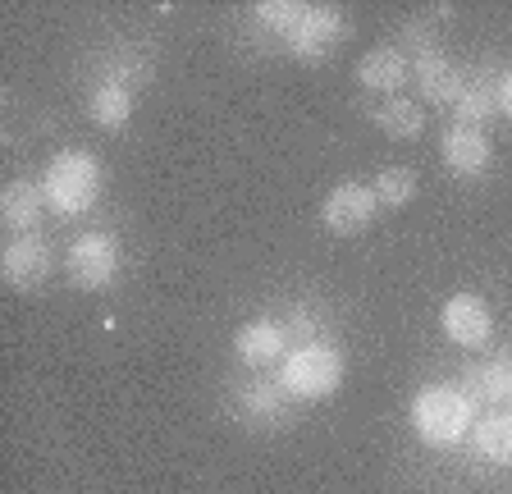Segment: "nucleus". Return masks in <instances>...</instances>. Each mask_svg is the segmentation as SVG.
<instances>
[{
  "label": "nucleus",
  "instance_id": "nucleus-1",
  "mask_svg": "<svg viewBox=\"0 0 512 494\" xmlns=\"http://www.w3.org/2000/svg\"><path fill=\"white\" fill-rule=\"evenodd\" d=\"M407 421H412L421 444H430V449H453V444L467 440L471 426H476V398L453 385H426L412 398Z\"/></svg>",
  "mask_w": 512,
  "mask_h": 494
},
{
  "label": "nucleus",
  "instance_id": "nucleus-2",
  "mask_svg": "<svg viewBox=\"0 0 512 494\" xmlns=\"http://www.w3.org/2000/svg\"><path fill=\"white\" fill-rule=\"evenodd\" d=\"M42 193H46V206L55 215H87L101 197V161L92 151H60L51 156L42 174Z\"/></svg>",
  "mask_w": 512,
  "mask_h": 494
},
{
  "label": "nucleus",
  "instance_id": "nucleus-3",
  "mask_svg": "<svg viewBox=\"0 0 512 494\" xmlns=\"http://www.w3.org/2000/svg\"><path fill=\"white\" fill-rule=\"evenodd\" d=\"M339 385H343V357L330 344H298L288 348V357L279 362V389L288 398L316 403V398H330Z\"/></svg>",
  "mask_w": 512,
  "mask_h": 494
},
{
  "label": "nucleus",
  "instance_id": "nucleus-4",
  "mask_svg": "<svg viewBox=\"0 0 512 494\" xmlns=\"http://www.w3.org/2000/svg\"><path fill=\"white\" fill-rule=\"evenodd\" d=\"M119 261H124V257H119V238L106 234V229H92V234H78L74 243H69L64 266H69L74 289L96 293V289H106V284H115Z\"/></svg>",
  "mask_w": 512,
  "mask_h": 494
},
{
  "label": "nucleus",
  "instance_id": "nucleus-5",
  "mask_svg": "<svg viewBox=\"0 0 512 494\" xmlns=\"http://www.w3.org/2000/svg\"><path fill=\"white\" fill-rule=\"evenodd\" d=\"M375 215H380V202H375V193L366 183H339V188H330L325 202H320V225L339 238L362 234Z\"/></svg>",
  "mask_w": 512,
  "mask_h": 494
},
{
  "label": "nucleus",
  "instance_id": "nucleus-6",
  "mask_svg": "<svg viewBox=\"0 0 512 494\" xmlns=\"http://www.w3.org/2000/svg\"><path fill=\"white\" fill-rule=\"evenodd\" d=\"M439 325H444V339L458 348H485L494 334V312L490 302L480 293H453L439 312Z\"/></svg>",
  "mask_w": 512,
  "mask_h": 494
},
{
  "label": "nucleus",
  "instance_id": "nucleus-7",
  "mask_svg": "<svg viewBox=\"0 0 512 494\" xmlns=\"http://www.w3.org/2000/svg\"><path fill=\"white\" fill-rule=\"evenodd\" d=\"M0 275L19 293L46 289V280H51V247H46V238H37V234L10 238L5 252H0Z\"/></svg>",
  "mask_w": 512,
  "mask_h": 494
},
{
  "label": "nucleus",
  "instance_id": "nucleus-8",
  "mask_svg": "<svg viewBox=\"0 0 512 494\" xmlns=\"http://www.w3.org/2000/svg\"><path fill=\"white\" fill-rule=\"evenodd\" d=\"M234 353H238V362L252 366V371L275 366V362H284L288 357V330L279 321H270V316H256V321L238 325Z\"/></svg>",
  "mask_w": 512,
  "mask_h": 494
},
{
  "label": "nucleus",
  "instance_id": "nucleus-9",
  "mask_svg": "<svg viewBox=\"0 0 512 494\" xmlns=\"http://www.w3.org/2000/svg\"><path fill=\"white\" fill-rule=\"evenodd\" d=\"M439 156H444V165L458 179H480V174L490 170V138H485V129H467V124H453V129L444 133V147H439Z\"/></svg>",
  "mask_w": 512,
  "mask_h": 494
},
{
  "label": "nucleus",
  "instance_id": "nucleus-10",
  "mask_svg": "<svg viewBox=\"0 0 512 494\" xmlns=\"http://www.w3.org/2000/svg\"><path fill=\"white\" fill-rule=\"evenodd\" d=\"M339 37H343V14L330 10V5H307L298 33L288 37V51L298 55V60H320Z\"/></svg>",
  "mask_w": 512,
  "mask_h": 494
},
{
  "label": "nucleus",
  "instance_id": "nucleus-11",
  "mask_svg": "<svg viewBox=\"0 0 512 494\" xmlns=\"http://www.w3.org/2000/svg\"><path fill=\"white\" fill-rule=\"evenodd\" d=\"M412 78H416V92H421L426 101H435V106H458L462 87H467V74H462L444 51L421 55V60L412 65Z\"/></svg>",
  "mask_w": 512,
  "mask_h": 494
},
{
  "label": "nucleus",
  "instance_id": "nucleus-12",
  "mask_svg": "<svg viewBox=\"0 0 512 494\" xmlns=\"http://www.w3.org/2000/svg\"><path fill=\"white\" fill-rule=\"evenodd\" d=\"M357 83L366 92H384V97H398V87L407 83V55L403 46H375L357 60Z\"/></svg>",
  "mask_w": 512,
  "mask_h": 494
},
{
  "label": "nucleus",
  "instance_id": "nucleus-13",
  "mask_svg": "<svg viewBox=\"0 0 512 494\" xmlns=\"http://www.w3.org/2000/svg\"><path fill=\"white\" fill-rule=\"evenodd\" d=\"M42 206H46L42 183L14 179V183H5V193H0V220H5V229H14V234L23 238V234H32V229H37Z\"/></svg>",
  "mask_w": 512,
  "mask_h": 494
},
{
  "label": "nucleus",
  "instance_id": "nucleus-14",
  "mask_svg": "<svg viewBox=\"0 0 512 494\" xmlns=\"http://www.w3.org/2000/svg\"><path fill=\"white\" fill-rule=\"evenodd\" d=\"M87 115L92 124H101L106 133H119L133 119V92H128L124 78H106V83H96V92L87 97Z\"/></svg>",
  "mask_w": 512,
  "mask_h": 494
},
{
  "label": "nucleus",
  "instance_id": "nucleus-15",
  "mask_svg": "<svg viewBox=\"0 0 512 494\" xmlns=\"http://www.w3.org/2000/svg\"><path fill=\"white\" fill-rule=\"evenodd\" d=\"M471 444L485 462H499L508 467L512 462V412H490V417H480L471 426Z\"/></svg>",
  "mask_w": 512,
  "mask_h": 494
},
{
  "label": "nucleus",
  "instance_id": "nucleus-16",
  "mask_svg": "<svg viewBox=\"0 0 512 494\" xmlns=\"http://www.w3.org/2000/svg\"><path fill=\"white\" fill-rule=\"evenodd\" d=\"M371 119H375V129H384L389 138H407V142L421 138V129H426V110L407 97H384Z\"/></svg>",
  "mask_w": 512,
  "mask_h": 494
},
{
  "label": "nucleus",
  "instance_id": "nucleus-17",
  "mask_svg": "<svg viewBox=\"0 0 512 494\" xmlns=\"http://www.w3.org/2000/svg\"><path fill=\"white\" fill-rule=\"evenodd\" d=\"M453 115H458V124H467V129H485V124L499 115V83H490V78H476V83H471L467 78Z\"/></svg>",
  "mask_w": 512,
  "mask_h": 494
},
{
  "label": "nucleus",
  "instance_id": "nucleus-18",
  "mask_svg": "<svg viewBox=\"0 0 512 494\" xmlns=\"http://www.w3.org/2000/svg\"><path fill=\"white\" fill-rule=\"evenodd\" d=\"M467 385L476 403H508L512 398V362L494 357V362H480L467 371Z\"/></svg>",
  "mask_w": 512,
  "mask_h": 494
},
{
  "label": "nucleus",
  "instance_id": "nucleus-19",
  "mask_svg": "<svg viewBox=\"0 0 512 494\" xmlns=\"http://www.w3.org/2000/svg\"><path fill=\"white\" fill-rule=\"evenodd\" d=\"M288 408V394L275 385H266V380H252V385L238 389V412H243L247 421H279Z\"/></svg>",
  "mask_w": 512,
  "mask_h": 494
},
{
  "label": "nucleus",
  "instance_id": "nucleus-20",
  "mask_svg": "<svg viewBox=\"0 0 512 494\" xmlns=\"http://www.w3.org/2000/svg\"><path fill=\"white\" fill-rule=\"evenodd\" d=\"M371 193H375V202H380V211H403L416 197V174L407 170V165H389V170L375 174Z\"/></svg>",
  "mask_w": 512,
  "mask_h": 494
},
{
  "label": "nucleus",
  "instance_id": "nucleus-21",
  "mask_svg": "<svg viewBox=\"0 0 512 494\" xmlns=\"http://www.w3.org/2000/svg\"><path fill=\"white\" fill-rule=\"evenodd\" d=\"M256 23H261V33H270V37H293L298 33V23H302V14H307V5H298V0H261L256 5Z\"/></svg>",
  "mask_w": 512,
  "mask_h": 494
},
{
  "label": "nucleus",
  "instance_id": "nucleus-22",
  "mask_svg": "<svg viewBox=\"0 0 512 494\" xmlns=\"http://www.w3.org/2000/svg\"><path fill=\"white\" fill-rule=\"evenodd\" d=\"M499 115L512 119V69H503L499 74Z\"/></svg>",
  "mask_w": 512,
  "mask_h": 494
}]
</instances>
